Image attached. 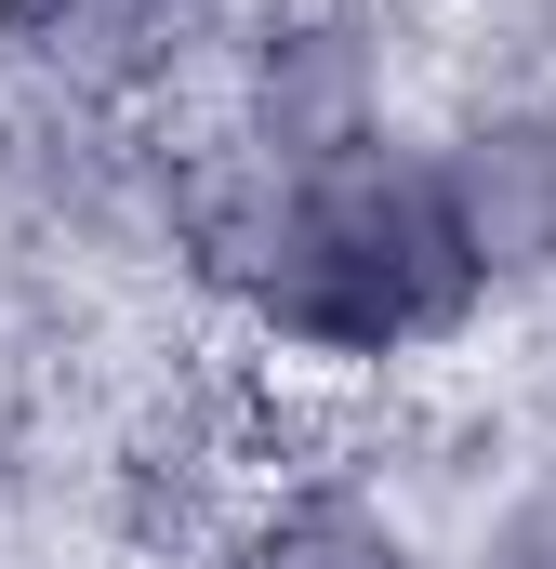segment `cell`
Returning a JSON list of instances; mask_svg holds the SVG:
<instances>
[{
	"label": "cell",
	"mask_w": 556,
	"mask_h": 569,
	"mask_svg": "<svg viewBox=\"0 0 556 569\" xmlns=\"http://www.w3.org/2000/svg\"><path fill=\"white\" fill-rule=\"evenodd\" d=\"M437 199L464 226L477 291H556V107H504L437 146Z\"/></svg>",
	"instance_id": "obj_1"
}]
</instances>
